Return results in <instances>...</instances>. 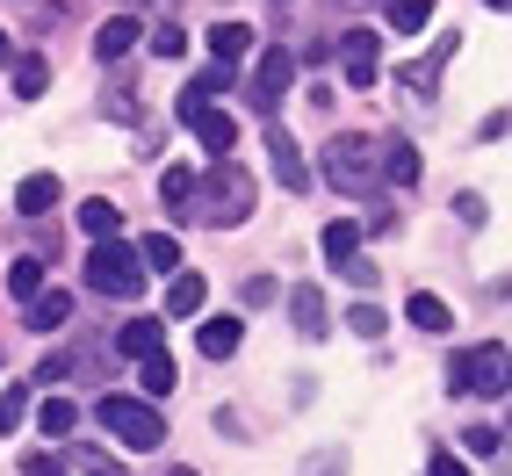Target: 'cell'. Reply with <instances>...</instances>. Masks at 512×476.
<instances>
[{"label":"cell","mask_w":512,"mask_h":476,"mask_svg":"<svg viewBox=\"0 0 512 476\" xmlns=\"http://www.w3.org/2000/svg\"><path fill=\"white\" fill-rule=\"evenodd\" d=\"M152 347H166V325H159V318H130V325L116 332V354H130V361L152 354Z\"/></svg>","instance_id":"2e32d148"},{"label":"cell","mask_w":512,"mask_h":476,"mask_svg":"<svg viewBox=\"0 0 512 476\" xmlns=\"http://www.w3.org/2000/svg\"><path fill=\"white\" fill-rule=\"evenodd\" d=\"M58 195H65L58 174H29V181L15 188V210H22V217H51V210H58Z\"/></svg>","instance_id":"7c38bea8"},{"label":"cell","mask_w":512,"mask_h":476,"mask_svg":"<svg viewBox=\"0 0 512 476\" xmlns=\"http://www.w3.org/2000/svg\"><path fill=\"white\" fill-rule=\"evenodd\" d=\"M94 419H101V426H109V433L123 440V448H130V455H138V448L152 455V448H159V440H166V419L152 412V404H145V397H101V404H94Z\"/></svg>","instance_id":"7a4b0ae2"},{"label":"cell","mask_w":512,"mask_h":476,"mask_svg":"<svg viewBox=\"0 0 512 476\" xmlns=\"http://www.w3.org/2000/svg\"><path fill=\"white\" fill-rule=\"evenodd\" d=\"M202 303H210V282L174 267V289H166V318H202Z\"/></svg>","instance_id":"8fae6325"},{"label":"cell","mask_w":512,"mask_h":476,"mask_svg":"<svg viewBox=\"0 0 512 476\" xmlns=\"http://www.w3.org/2000/svg\"><path fill=\"white\" fill-rule=\"evenodd\" d=\"M51 87V73H44V58H15V94L29 101V94H44Z\"/></svg>","instance_id":"f1b7e54d"},{"label":"cell","mask_w":512,"mask_h":476,"mask_svg":"<svg viewBox=\"0 0 512 476\" xmlns=\"http://www.w3.org/2000/svg\"><path fill=\"white\" fill-rule=\"evenodd\" d=\"M238 339H246V325H238V318H202L195 347L210 354V361H231V354H238Z\"/></svg>","instance_id":"4fadbf2b"},{"label":"cell","mask_w":512,"mask_h":476,"mask_svg":"<svg viewBox=\"0 0 512 476\" xmlns=\"http://www.w3.org/2000/svg\"><path fill=\"white\" fill-rule=\"evenodd\" d=\"M383 174H390L397 188H412V181H419V145H412V138H390V152H383Z\"/></svg>","instance_id":"ffe728a7"},{"label":"cell","mask_w":512,"mask_h":476,"mask_svg":"<svg viewBox=\"0 0 512 476\" xmlns=\"http://www.w3.org/2000/svg\"><path fill=\"white\" fill-rule=\"evenodd\" d=\"M195 210H202V224H217V231H231V224H246L253 217V174L246 166H231V159H217L210 174L195 181Z\"/></svg>","instance_id":"6da1fadb"},{"label":"cell","mask_w":512,"mask_h":476,"mask_svg":"<svg viewBox=\"0 0 512 476\" xmlns=\"http://www.w3.org/2000/svg\"><path fill=\"white\" fill-rule=\"evenodd\" d=\"M138 260L152 267V275H174V267H181V238L174 231H152L145 246H138Z\"/></svg>","instance_id":"d6986e66"},{"label":"cell","mask_w":512,"mask_h":476,"mask_svg":"<svg viewBox=\"0 0 512 476\" xmlns=\"http://www.w3.org/2000/svg\"><path fill=\"white\" fill-rule=\"evenodd\" d=\"M138 390H145V397H166V390H174V354H166V347L138 354Z\"/></svg>","instance_id":"ac0fdd59"},{"label":"cell","mask_w":512,"mask_h":476,"mask_svg":"<svg viewBox=\"0 0 512 476\" xmlns=\"http://www.w3.org/2000/svg\"><path fill=\"white\" fill-rule=\"evenodd\" d=\"M404 318H412L419 332H455V311H448V303H440L433 289H419L412 303H404Z\"/></svg>","instance_id":"e0dca14e"},{"label":"cell","mask_w":512,"mask_h":476,"mask_svg":"<svg viewBox=\"0 0 512 476\" xmlns=\"http://www.w3.org/2000/svg\"><path fill=\"white\" fill-rule=\"evenodd\" d=\"M484 8H491V15H498V8H505V0H484Z\"/></svg>","instance_id":"d590c367"},{"label":"cell","mask_w":512,"mask_h":476,"mask_svg":"<svg viewBox=\"0 0 512 476\" xmlns=\"http://www.w3.org/2000/svg\"><path fill=\"white\" fill-rule=\"evenodd\" d=\"M318 166H325V181H332L339 195H368V188H375V152H368V138H354V130H339Z\"/></svg>","instance_id":"277c9868"},{"label":"cell","mask_w":512,"mask_h":476,"mask_svg":"<svg viewBox=\"0 0 512 476\" xmlns=\"http://www.w3.org/2000/svg\"><path fill=\"white\" fill-rule=\"evenodd\" d=\"M296 73H303V58L296 51H260V65H253V94H260V116H275V101L296 87Z\"/></svg>","instance_id":"52a82bcc"},{"label":"cell","mask_w":512,"mask_h":476,"mask_svg":"<svg viewBox=\"0 0 512 476\" xmlns=\"http://www.w3.org/2000/svg\"><path fill=\"white\" fill-rule=\"evenodd\" d=\"M347 325H354L361 339H383V325H390V318L375 311V303H354V311H347Z\"/></svg>","instance_id":"4dcf8cb0"},{"label":"cell","mask_w":512,"mask_h":476,"mask_svg":"<svg viewBox=\"0 0 512 476\" xmlns=\"http://www.w3.org/2000/svg\"><path fill=\"white\" fill-rule=\"evenodd\" d=\"M202 44H210L217 65H238V58L253 51V29H246V22H210V37H202Z\"/></svg>","instance_id":"5bb4252c"},{"label":"cell","mask_w":512,"mask_h":476,"mask_svg":"<svg viewBox=\"0 0 512 476\" xmlns=\"http://www.w3.org/2000/svg\"><path fill=\"white\" fill-rule=\"evenodd\" d=\"M22 469H29V476H73V462H65V455H29Z\"/></svg>","instance_id":"d6a6232c"},{"label":"cell","mask_w":512,"mask_h":476,"mask_svg":"<svg viewBox=\"0 0 512 476\" xmlns=\"http://www.w3.org/2000/svg\"><path fill=\"white\" fill-rule=\"evenodd\" d=\"M116 224H123V217H116V202H101V195L80 202V231H87V238H116Z\"/></svg>","instance_id":"cb8c5ba5"},{"label":"cell","mask_w":512,"mask_h":476,"mask_svg":"<svg viewBox=\"0 0 512 476\" xmlns=\"http://www.w3.org/2000/svg\"><path fill=\"white\" fill-rule=\"evenodd\" d=\"M22 419H29V390L15 383V390H0V433H22Z\"/></svg>","instance_id":"83f0119b"},{"label":"cell","mask_w":512,"mask_h":476,"mask_svg":"<svg viewBox=\"0 0 512 476\" xmlns=\"http://www.w3.org/2000/svg\"><path fill=\"white\" fill-rule=\"evenodd\" d=\"M130 51H138V15H116V22L94 29V58H101V65H116V58H130Z\"/></svg>","instance_id":"30bf717a"},{"label":"cell","mask_w":512,"mask_h":476,"mask_svg":"<svg viewBox=\"0 0 512 476\" xmlns=\"http://www.w3.org/2000/svg\"><path fill=\"white\" fill-rule=\"evenodd\" d=\"M289 311H296V325H303V339H311V332H325V318H332L318 289H296V296H289Z\"/></svg>","instance_id":"603a6c76"},{"label":"cell","mask_w":512,"mask_h":476,"mask_svg":"<svg viewBox=\"0 0 512 476\" xmlns=\"http://www.w3.org/2000/svg\"><path fill=\"white\" fill-rule=\"evenodd\" d=\"M188 195H195V174H188V166H166V174H159V202H166V210H188Z\"/></svg>","instance_id":"484cf974"},{"label":"cell","mask_w":512,"mask_h":476,"mask_svg":"<svg viewBox=\"0 0 512 476\" xmlns=\"http://www.w3.org/2000/svg\"><path fill=\"white\" fill-rule=\"evenodd\" d=\"M426 476H469V462H455V455H433V462H426Z\"/></svg>","instance_id":"e575fe53"},{"label":"cell","mask_w":512,"mask_h":476,"mask_svg":"<svg viewBox=\"0 0 512 476\" xmlns=\"http://www.w3.org/2000/svg\"><path fill=\"white\" fill-rule=\"evenodd\" d=\"M65 318H73V296H65V289H37V296H29V325H37V332H58Z\"/></svg>","instance_id":"9a60e30c"},{"label":"cell","mask_w":512,"mask_h":476,"mask_svg":"<svg viewBox=\"0 0 512 476\" xmlns=\"http://www.w3.org/2000/svg\"><path fill=\"white\" fill-rule=\"evenodd\" d=\"M282 8H289V0H282Z\"/></svg>","instance_id":"8d00e7d4"},{"label":"cell","mask_w":512,"mask_h":476,"mask_svg":"<svg viewBox=\"0 0 512 476\" xmlns=\"http://www.w3.org/2000/svg\"><path fill=\"white\" fill-rule=\"evenodd\" d=\"M354 253H361V224H347V217L325 224V260L332 267H354Z\"/></svg>","instance_id":"44dd1931"},{"label":"cell","mask_w":512,"mask_h":476,"mask_svg":"<svg viewBox=\"0 0 512 476\" xmlns=\"http://www.w3.org/2000/svg\"><path fill=\"white\" fill-rule=\"evenodd\" d=\"M87 282H94L101 296H130V289L145 282L138 246H123V238H94V253H87Z\"/></svg>","instance_id":"3957f363"},{"label":"cell","mask_w":512,"mask_h":476,"mask_svg":"<svg viewBox=\"0 0 512 476\" xmlns=\"http://www.w3.org/2000/svg\"><path fill=\"white\" fill-rule=\"evenodd\" d=\"M181 123L202 138V152H210V159H231V145H238V116H231V109H217V101L202 94V87H188V94H181Z\"/></svg>","instance_id":"5b68a950"},{"label":"cell","mask_w":512,"mask_h":476,"mask_svg":"<svg viewBox=\"0 0 512 476\" xmlns=\"http://www.w3.org/2000/svg\"><path fill=\"white\" fill-rule=\"evenodd\" d=\"M37 426H44L51 440H65V433L80 426V404H73V397H44V404H37Z\"/></svg>","instance_id":"7402d4cb"},{"label":"cell","mask_w":512,"mask_h":476,"mask_svg":"<svg viewBox=\"0 0 512 476\" xmlns=\"http://www.w3.org/2000/svg\"><path fill=\"white\" fill-rule=\"evenodd\" d=\"M469 455H498V426H469Z\"/></svg>","instance_id":"836d02e7"},{"label":"cell","mask_w":512,"mask_h":476,"mask_svg":"<svg viewBox=\"0 0 512 476\" xmlns=\"http://www.w3.org/2000/svg\"><path fill=\"white\" fill-rule=\"evenodd\" d=\"M426 22H433V0H390V29H404V37H419Z\"/></svg>","instance_id":"d4e9b609"},{"label":"cell","mask_w":512,"mask_h":476,"mask_svg":"<svg viewBox=\"0 0 512 476\" xmlns=\"http://www.w3.org/2000/svg\"><path fill=\"white\" fill-rule=\"evenodd\" d=\"M181 51H188V37H181L174 22H159V29H152V58H181Z\"/></svg>","instance_id":"1f68e13d"},{"label":"cell","mask_w":512,"mask_h":476,"mask_svg":"<svg viewBox=\"0 0 512 476\" xmlns=\"http://www.w3.org/2000/svg\"><path fill=\"white\" fill-rule=\"evenodd\" d=\"M448 383H455V397H505V339H491V347H469V354H455V368H448Z\"/></svg>","instance_id":"8992f818"},{"label":"cell","mask_w":512,"mask_h":476,"mask_svg":"<svg viewBox=\"0 0 512 476\" xmlns=\"http://www.w3.org/2000/svg\"><path fill=\"white\" fill-rule=\"evenodd\" d=\"M275 296H282V289H275V275H253V282H238V303H246V311H267Z\"/></svg>","instance_id":"f546056e"},{"label":"cell","mask_w":512,"mask_h":476,"mask_svg":"<svg viewBox=\"0 0 512 476\" xmlns=\"http://www.w3.org/2000/svg\"><path fill=\"white\" fill-rule=\"evenodd\" d=\"M339 51H347V80H354V87H375V80H383V37H375V29H354Z\"/></svg>","instance_id":"9c48e42d"},{"label":"cell","mask_w":512,"mask_h":476,"mask_svg":"<svg viewBox=\"0 0 512 476\" xmlns=\"http://www.w3.org/2000/svg\"><path fill=\"white\" fill-rule=\"evenodd\" d=\"M267 159H275V181L282 188H311V166H303V152H296V138L267 116Z\"/></svg>","instance_id":"ba28073f"},{"label":"cell","mask_w":512,"mask_h":476,"mask_svg":"<svg viewBox=\"0 0 512 476\" xmlns=\"http://www.w3.org/2000/svg\"><path fill=\"white\" fill-rule=\"evenodd\" d=\"M37 289H44V260H15V267H8V296H15V303H29Z\"/></svg>","instance_id":"4316f807"}]
</instances>
